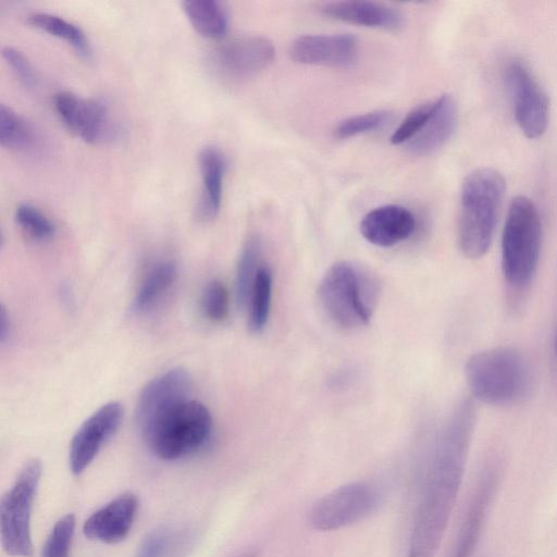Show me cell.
Instances as JSON below:
<instances>
[{
    "label": "cell",
    "mask_w": 557,
    "mask_h": 557,
    "mask_svg": "<svg viewBox=\"0 0 557 557\" xmlns=\"http://www.w3.org/2000/svg\"><path fill=\"white\" fill-rule=\"evenodd\" d=\"M275 57L270 39L258 35L234 37L215 52L218 66L233 77H248L267 69Z\"/></svg>",
    "instance_id": "obj_14"
},
{
    "label": "cell",
    "mask_w": 557,
    "mask_h": 557,
    "mask_svg": "<svg viewBox=\"0 0 557 557\" xmlns=\"http://www.w3.org/2000/svg\"><path fill=\"white\" fill-rule=\"evenodd\" d=\"M53 107L63 124L86 143H99L112 132L109 111L96 99L59 91L53 97Z\"/></svg>",
    "instance_id": "obj_12"
},
{
    "label": "cell",
    "mask_w": 557,
    "mask_h": 557,
    "mask_svg": "<svg viewBox=\"0 0 557 557\" xmlns=\"http://www.w3.org/2000/svg\"><path fill=\"white\" fill-rule=\"evenodd\" d=\"M414 226L416 219L410 210L398 205H385L362 218L360 233L372 245L391 247L410 237Z\"/></svg>",
    "instance_id": "obj_16"
},
{
    "label": "cell",
    "mask_w": 557,
    "mask_h": 557,
    "mask_svg": "<svg viewBox=\"0 0 557 557\" xmlns=\"http://www.w3.org/2000/svg\"><path fill=\"white\" fill-rule=\"evenodd\" d=\"M76 519L73 513L61 517L49 532L41 550V557H70L75 533Z\"/></svg>",
    "instance_id": "obj_28"
},
{
    "label": "cell",
    "mask_w": 557,
    "mask_h": 557,
    "mask_svg": "<svg viewBox=\"0 0 557 557\" xmlns=\"http://www.w3.org/2000/svg\"><path fill=\"white\" fill-rule=\"evenodd\" d=\"M15 221L32 238L47 240L55 233L53 222L38 208L21 203L15 209Z\"/></svg>",
    "instance_id": "obj_29"
},
{
    "label": "cell",
    "mask_w": 557,
    "mask_h": 557,
    "mask_svg": "<svg viewBox=\"0 0 557 557\" xmlns=\"http://www.w3.org/2000/svg\"><path fill=\"white\" fill-rule=\"evenodd\" d=\"M542 223L537 208L525 196L512 199L502 235V270L511 290L532 282L541 253Z\"/></svg>",
    "instance_id": "obj_5"
},
{
    "label": "cell",
    "mask_w": 557,
    "mask_h": 557,
    "mask_svg": "<svg viewBox=\"0 0 557 557\" xmlns=\"http://www.w3.org/2000/svg\"><path fill=\"white\" fill-rule=\"evenodd\" d=\"M261 245L257 237H251L245 244L236 270V298L239 307H247L260 263Z\"/></svg>",
    "instance_id": "obj_26"
},
{
    "label": "cell",
    "mask_w": 557,
    "mask_h": 557,
    "mask_svg": "<svg viewBox=\"0 0 557 557\" xmlns=\"http://www.w3.org/2000/svg\"><path fill=\"white\" fill-rule=\"evenodd\" d=\"M183 11L191 26L201 35L218 38L225 34L227 14L223 5L215 0H186Z\"/></svg>",
    "instance_id": "obj_22"
},
{
    "label": "cell",
    "mask_w": 557,
    "mask_h": 557,
    "mask_svg": "<svg viewBox=\"0 0 557 557\" xmlns=\"http://www.w3.org/2000/svg\"><path fill=\"white\" fill-rule=\"evenodd\" d=\"M198 161L202 177V194L196 207V216L207 222L216 216L221 207L225 159L219 148L208 146L201 149Z\"/></svg>",
    "instance_id": "obj_20"
},
{
    "label": "cell",
    "mask_w": 557,
    "mask_h": 557,
    "mask_svg": "<svg viewBox=\"0 0 557 557\" xmlns=\"http://www.w3.org/2000/svg\"><path fill=\"white\" fill-rule=\"evenodd\" d=\"M42 475V462L33 458L20 470L0 500V537L3 550L13 557H32V512Z\"/></svg>",
    "instance_id": "obj_7"
},
{
    "label": "cell",
    "mask_w": 557,
    "mask_h": 557,
    "mask_svg": "<svg viewBox=\"0 0 557 557\" xmlns=\"http://www.w3.org/2000/svg\"><path fill=\"white\" fill-rule=\"evenodd\" d=\"M505 194L502 174L491 168L471 172L462 183L458 219V243L470 259L490 248Z\"/></svg>",
    "instance_id": "obj_2"
},
{
    "label": "cell",
    "mask_w": 557,
    "mask_h": 557,
    "mask_svg": "<svg viewBox=\"0 0 557 557\" xmlns=\"http://www.w3.org/2000/svg\"><path fill=\"white\" fill-rule=\"evenodd\" d=\"M318 293L327 317L343 329L355 330L369 323L377 285L368 271L352 262L341 261L325 272Z\"/></svg>",
    "instance_id": "obj_4"
},
{
    "label": "cell",
    "mask_w": 557,
    "mask_h": 557,
    "mask_svg": "<svg viewBox=\"0 0 557 557\" xmlns=\"http://www.w3.org/2000/svg\"><path fill=\"white\" fill-rule=\"evenodd\" d=\"M0 318V339L2 343H4L10 334V320L3 307L1 308Z\"/></svg>",
    "instance_id": "obj_34"
},
{
    "label": "cell",
    "mask_w": 557,
    "mask_h": 557,
    "mask_svg": "<svg viewBox=\"0 0 557 557\" xmlns=\"http://www.w3.org/2000/svg\"><path fill=\"white\" fill-rule=\"evenodd\" d=\"M176 267L172 261H160L146 274L134 299V308L146 312L153 308L173 286Z\"/></svg>",
    "instance_id": "obj_21"
},
{
    "label": "cell",
    "mask_w": 557,
    "mask_h": 557,
    "mask_svg": "<svg viewBox=\"0 0 557 557\" xmlns=\"http://www.w3.org/2000/svg\"><path fill=\"white\" fill-rule=\"evenodd\" d=\"M123 419V407L111 401L95 411L74 434L69 450V465L79 475L97 457L103 445L116 433Z\"/></svg>",
    "instance_id": "obj_10"
},
{
    "label": "cell",
    "mask_w": 557,
    "mask_h": 557,
    "mask_svg": "<svg viewBox=\"0 0 557 557\" xmlns=\"http://www.w3.org/2000/svg\"><path fill=\"white\" fill-rule=\"evenodd\" d=\"M457 122L458 111L454 98L450 95H442L434 100L433 112L424 126L406 145L414 154H430L450 139Z\"/></svg>",
    "instance_id": "obj_19"
},
{
    "label": "cell",
    "mask_w": 557,
    "mask_h": 557,
    "mask_svg": "<svg viewBox=\"0 0 557 557\" xmlns=\"http://www.w3.org/2000/svg\"><path fill=\"white\" fill-rule=\"evenodd\" d=\"M171 541L172 534L168 529L152 530L141 540L135 557H166Z\"/></svg>",
    "instance_id": "obj_33"
},
{
    "label": "cell",
    "mask_w": 557,
    "mask_h": 557,
    "mask_svg": "<svg viewBox=\"0 0 557 557\" xmlns=\"http://www.w3.org/2000/svg\"><path fill=\"white\" fill-rule=\"evenodd\" d=\"M474 408L462 403L440 436L410 533L407 557H435L463 476Z\"/></svg>",
    "instance_id": "obj_1"
},
{
    "label": "cell",
    "mask_w": 557,
    "mask_h": 557,
    "mask_svg": "<svg viewBox=\"0 0 557 557\" xmlns=\"http://www.w3.org/2000/svg\"><path fill=\"white\" fill-rule=\"evenodd\" d=\"M26 20L29 25L67 41L82 55L90 57L91 47L85 33L72 22L48 12H33Z\"/></svg>",
    "instance_id": "obj_23"
},
{
    "label": "cell",
    "mask_w": 557,
    "mask_h": 557,
    "mask_svg": "<svg viewBox=\"0 0 557 557\" xmlns=\"http://www.w3.org/2000/svg\"><path fill=\"white\" fill-rule=\"evenodd\" d=\"M323 15L366 27L396 30L404 24L403 14L396 9L373 1H336L321 8Z\"/></svg>",
    "instance_id": "obj_18"
},
{
    "label": "cell",
    "mask_w": 557,
    "mask_h": 557,
    "mask_svg": "<svg viewBox=\"0 0 557 557\" xmlns=\"http://www.w3.org/2000/svg\"><path fill=\"white\" fill-rule=\"evenodd\" d=\"M358 53V41L351 34L304 35L289 47L293 61L306 65L348 67Z\"/></svg>",
    "instance_id": "obj_13"
},
{
    "label": "cell",
    "mask_w": 557,
    "mask_h": 557,
    "mask_svg": "<svg viewBox=\"0 0 557 557\" xmlns=\"http://www.w3.org/2000/svg\"><path fill=\"white\" fill-rule=\"evenodd\" d=\"M383 502L380 488L369 482H351L321 497L309 512V523L317 531L347 528L370 517Z\"/></svg>",
    "instance_id": "obj_8"
},
{
    "label": "cell",
    "mask_w": 557,
    "mask_h": 557,
    "mask_svg": "<svg viewBox=\"0 0 557 557\" xmlns=\"http://www.w3.org/2000/svg\"><path fill=\"white\" fill-rule=\"evenodd\" d=\"M272 296V272L262 264L248 300V327L260 333L268 323Z\"/></svg>",
    "instance_id": "obj_25"
},
{
    "label": "cell",
    "mask_w": 557,
    "mask_h": 557,
    "mask_svg": "<svg viewBox=\"0 0 557 557\" xmlns=\"http://www.w3.org/2000/svg\"><path fill=\"white\" fill-rule=\"evenodd\" d=\"M213 422L208 408L187 399L163 416L143 438L161 460L173 461L203 448L211 438Z\"/></svg>",
    "instance_id": "obj_6"
},
{
    "label": "cell",
    "mask_w": 557,
    "mask_h": 557,
    "mask_svg": "<svg viewBox=\"0 0 557 557\" xmlns=\"http://www.w3.org/2000/svg\"><path fill=\"white\" fill-rule=\"evenodd\" d=\"M466 379L476 399L498 406L521 401L532 386L527 360L519 351L507 347L472 355L466 364Z\"/></svg>",
    "instance_id": "obj_3"
},
{
    "label": "cell",
    "mask_w": 557,
    "mask_h": 557,
    "mask_svg": "<svg viewBox=\"0 0 557 557\" xmlns=\"http://www.w3.org/2000/svg\"><path fill=\"white\" fill-rule=\"evenodd\" d=\"M434 109V100L413 108L391 136L393 145L409 143L424 126Z\"/></svg>",
    "instance_id": "obj_31"
},
{
    "label": "cell",
    "mask_w": 557,
    "mask_h": 557,
    "mask_svg": "<svg viewBox=\"0 0 557 557\" xmlns=\"http://www.w3.org/2000/svg\"><path fill=\"white\" fill-rule=\"evenodd\" d=\"M497 473L488 470L480 480L468 505L449 557H471L497 486Z\"/></svg>",
    "instance_id": "obj_17"
},
{
    "label": "cell",
    "mask_w": 557,
    "mask_h": 557,
    "mask_svg": "<svg viewBox=\"0 0 557 557\" xmlns=\"http://www.w3.org/2000/svg\"><path fill=\"white\" fill-rule=\"evenodd\" d=\"M1 54L25 87L32 88L36 85L37 78L34 67L22 51L12 46H4L1 49Z\"/></svg>",
    "instance_id": "obj_32"
},
{
    "label": "cell",
    "mask_w": 557,
    "mask_h": 557,
    "mask_svg": "<svg viewBox=\"0 0 557 557\" xmlns=\"http://www.w3.org/2000/svg\"><path fill=\"white\" fill-rule=\"evenodd\" d=\"M0 144L16 151H27L36 144V133L30 123L3 103L0 104Z\"/></svg>",
    "instance_id": "obj_24"
},
{
    "label": "cell",
    "mask_w": 557,
    "mask_h": 557,
    "mask_svg": "<svg viewBox=\"0 0 557 557\" xmlns=\"http://www.w3.org/2000/svg\"><path fill=\"white\" fill-rule=\"evenodd\" d=\"M190 377L174 368L151 380L139 395L136 420L141 435L178 404L189 399Z\"/></svg>",
    "instance_id": "obj_11"
},
{
    "label": "cell",
    "mask_w": 557,
    "mask_h": 557,
    "mask_svg": "<svg viewBox=\"0 0 557 557\" xmlns=\"http://www.w3.org/2000/svg\"><path fill=\"white\" fill-rule=\"evenodd\" d=\"M139 499L133 492H124L94 511L83 524V533L92 541L115 544L131 532Z\"/></svg>",
    "instance_id": "obj_15"
},
{
    "label": "cell",
    "mask_w": 557,
    "mask_h": 557,
    "mask_svg": "<svg viewBox=\"0 0 557 557\" xmlns=\"http://www.w3.org/2000/svg\"><path fill=\"white\" fill-rule=\"evenodd\" d=\"M393 117L386 110H376L342 120L333 129L334 137L346 139L381 128Z\"/></svg>",
    "instance_id": "obj_27"
},
{
    "label": "cell",
    "mask_w": 557,
    "mask_h": 557,
    "mask_svg": "<svg viewBox=\"0 0 557 557\" xmlns=\"http://www.w3.org/2000/svg\"><path fill=\"white\" fill-rule=\"evenodd\" d=\"M554 351L557 357V332H556L555 342H554Z\"/></svg>",
    "instance_id": "obj_35"
},
{
    "label": "cell",
    "mask_w": 557,
    "mask_h": 557,
    "mask_svg": "<svg viewBox=\"0 0 557 557\" xmlns=\"http://www.w3.org/2000/svg\"><path fill=\"white\" fill-rule=\"evenodd\" d=\"M505 82L521 131L529 138L542 136L548 125V98L530 69L520 60L510 61L505 69Z\"/></svg>",
    "instance_id": "obj_9"
},
{
    "label": "cell",
    "mask_w": 557,
    "mask_h": 557,
    "mask_svg": "<svg viewBox=\"0 0 557 557\" xmlns=\"http://www.w3.org/2000/svg\"><path fill=\"white\" fill-rule=\"evenodd\" d=\"M202 310L208 319L221 322L226 319L230 311L228 292L221 281H210L202 293Z\"/></svg>",
    "instance_id": "obj_30"
}]
</instances>
